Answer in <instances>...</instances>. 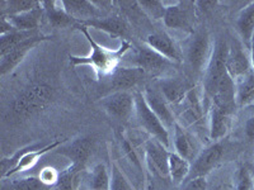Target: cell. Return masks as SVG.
<instances>
[{"instance_id":"cell-1","label":"cell","mask_w":254,"mask_h":190,"mask_svg":"<svg viewBox=\"0 0 254 190\" xmlns=\"http://www.w3.org/2000/svg\"><path fill=\"white\" fill-rule=\"evenodd\" d=\"M79 29L84 33L85 38L89 42L90 47H92L93 52L92 55L88 57H75L71 56L70 61L74 66H79V65H89L94 69V71L98 74L99 76H107L112 75L113 72L117 70V67L121 66V62L124 60L125 55L130 51L131 45L128 41H124L122 46L116 51H111V49L104 48L101 45H98L92 38L90 33L88 32L87 27L79 24Z\"/></svg>"},{"instance_id":"cell-2","label":"cell","mask_w":254,"mask_h":190,"mask_svg":"<svg viewBox=\"0 0 254 190\" xmlns=\"http://www.w3.org/2000/svg\"><path fill=\"white\" fill-rule=\"evenodd\" d=\"M54 98V90L46 84H37L24 90L13 101L12 115L18 119L28 118L41 110L46 109Z\"/></svg>"},{"instance_id":"cell-3","label":"cell","mask_w":254,"mask_h":190,"mask_svg":"<svg viewBox=\"0 0 254 190\" xmlns=\"http://www.w3.org/2000/svg\"><path fill=\"white\" fill-rule=\"evenodd\" d=\"M229 44L225 40H217L214 44L212 56L206 69L205 78H203V101L205 105L208 107L212 99L215 90L219 85L220 80L226 75V58H228Z\"/></svg>"},{"instance_id":"cell-4","label":"cell","mask_w":254,"mask_h":190,"mask_svg":"<svg viewBox=\"0 0 254 190\" xmlns=\"http://www.w3.org/2000/svg\"><path fill=\"white\" fill-rule=\"evenodd\" d=\"M135 114L145 132L172 151V133L150 109L145 100L144 94L140 92L135 93Z\"/></svg>"},{"instance_id":"cell-5","label":"cell","mask_w":254,"mask_h":190,"mask_svg":"<svg viewBox=\"0 0 254 190\" xmlns=\"http://www.w3.org/2000/svg\"><path fill=\"white\" fill-rule=\"evenodd\" d=\"M61 143H64V141H56L49 144H42V146L41 144L32 146L31 148H24V150L19 151L13 157L3 158L1 160V175H3V179L32 169L45 153L49 152L52 148H56Z\"/></svg>"},{"instance_id":"cell-6","label":"cell","mask_w":254,"mask_h":190,"mask_svg":"<svg viewBox=\"0 0 254 190\" xmlns=\"http://www.w3.org/2000/svg\"><path fill=\"white\" fill-rule=\"evenodd\" d=\"M214 45L211 42L210 36L206 31H199L194 33L193 38L187 46L186 51V60H187L190 69L193 74H202L205 75L208 62L212 56Z\"/></svg>"},{"instance_id":"cell-7","label":"cell","mask_w":254,"mask_h":190,"mask_svg":"<svg viewBox=\"0 0 254 190\" xmlns=\"http://www.w3.org/2000/svg\"><path fill=\"white\" fill-rule=\"evenodd\" d=\"M226 71L231 79L237 81L243 80L253 71L249 49L242 44V41L235 38L229 44L228 58H226Z\"/></svg>"},{"instance_id":"cell-8","label":"cell","mask_w":254,"mask_h":190,"mask_svg":"<svg viewBox=\"0 0 254 190\" xmlns=\"http://www.w3.org/2000/svg\"><path fill=\"white\" fill-rule=\"evenodd\" d=\"M169 155L171 150L153 137L145 142L144 156L147 167L163 180H169Z\"/></svg>"},{"instance_id":"cell-9","label":"cell","mask_w":254,"mask_h":190,"mask_svg":"<svg viewBox=\"0 0 254 190\" xmlns=\"http://www.w3.org/2000/svg\"><path fill=\"white\" fill-rule=\"evenodd\" d=\"M222 156H224V144L221 142H214L206 147L190 164V171L187 180L194 178H206V175L214 170L217 164L221 161Z\"/></svg>"},{"instance_id":"cell-10","label":"cell","mask_w":254,"mask_h":190,"mask_svg":"<svg viewBox=\"0 0 254 190\" xmlns=\"http://www.w3.org/2000/svg\"><path fill=\"white\" fill-rule=\"evenodd\" d=\"M106 112L119 121H128L135 113V94L131 92H113L102 99Z\"/></svg>"},{"instance_id":"cell-11","label":"cell","mask_w":254,"mask_h":190,"mask_svg":"<svg viewBox=\"0 0 254 190\" xmlns=\"http://www.w3.org/2000/svg\"><path fill=\"white\" fill-rule=\"evenodd\" d=\"M172 65H173V62L163 57L160 53L154 51L147 45L139 47L132 55V60L130 62L125 63V66L137 67V69H141L146 74L147 72L164 71L165 69H169Z\"/></svg>"},{"instance_id":"cell-12","label":"cell","mask_w":254,"mask_h":190,"mask_svg":"<svg viewBox=\"0 0 254 190\" xmlns=\"http://www.w3.org/2000/svg\"><path fill=\"white\" fill-rule=\"evenodd\" d=\"M142 94H144L147 105L155 113L156 117L162 121L165 128L172 133V131H173L174 126L177 123V119L174 117L172 105L165 100L162 92L159 90V88H146L142 92Z\"/></svg>"},{"instance_id":"cell-13","label":"cell","mask_w":254,"mask_h":190,"mask_svg":"<svg viewBox=\"0 0 254 190\" xmlns=\"http://www.w3.org/2000/svg\"><path fill=\"white\" fill-rule=\"evenodd\" d=\"M193 3L190 1H177L172 5L167 6L164 14V24L168 28L190 31L194 17Z\"/></svg>"},{"instance_id":"cell-14","label":"cell","mask_w":254,"mask_h":190,"mask_svg":"<svg viewBox=\"0 0 254 190\" xmlns=\"http://www.w3.org/2000/svg\"><path fill=\"white\" fill-rule=\"evenodd\" d=\"M210 107H216L219 109L234 114L237 109V83L226 72V75L220 80L215 90Z\"/></svg>"},{"instance_id":"cell-15","label":"cell","mask_w":254,"mask_h":190,"mask_svg":"<svg viewBox=\"0 0 254 190\" xmlns=\"http://www.w3.org/2000/svg\"><path fill=\"white\" fill-rule=\"evenodd\" d=\"M172 150L173 152L178 153L183 158L188 160L192 164L194 158L198 156L201 151L198 150L197 142L194 137L183 128V126L179 122H177L172 131Z\"/></svg>"},{"instance_id":"cell-16","label":"cell","mask_w":254,"mask_h":190,"mask_svg":"<svg viewBox=\"0 0 254 190\" xmlns=\"http://www.w3.org/2000/svg\"><path fill=\"white\" fill-rule=\"evenodd\" d=\"M45 40H47L45 36L36 35L33 36V37L28 38V40L23 41L22 44L17 45V46H15L12 51H9L6 55L1 56V57H0V74H1V75H5V74L12 71V70H14L15 67L24 60V57L28 55V52L35 48V46L38 42H42V41Z\"/></svg>"},{"instance_id":"cell-17","label":"cell","mask_w":254,"mask_h":190,"mask_svg":"<svg viewBox=\"0 0 254 190\" xmlns=\"http://www.w3.org/2000/svg\"><path fill=\"white\" fill-rule=\"evenodd\" d=\"M93 148H94V140L92 137H81V139L72 141L67 146L58 148L56 153L65 156L66 158H69L72 165H76V166L84 169L92 155Z\"/></svg>"},{"instance_id":"cell-18","label":"cell","mask_w":254,"mask_h":190,"mask_svg":"<svg viewBox=\"0 0 254 190\" xmlns=\"http://www.w3.org/2000/svg\"><path fill=\"white\" fill-rule=\"evenodd\" d=\"M146 45L173 63L183 61V52L165 32H155L146 37Z\"/></svg>"},{"instance_id":"cell-19","label":"cell","mask_w":254,"mask_h":190,"mask_svg":"<svg viewBox=\"0 0 254 190\" xmlns=\"http://www.w3.org/2000/svg\"><path fill=\"white\" fill-rule=\"evenodd\" d=\"M145 75L146 72L141 69L122 65L111 75V88L113 92H130L139 85Z\"/></svg>"},{"instance_id":"cell-20","label":"cell","mask_w":254,"mask_h":190,"mask_svg":"<svg viewBox=\"0 0 254 190\" xmlns=\"http://www.w3.org/2000/svg\"><path fill=\"white\" fill-rule=\"evenodd\" d=\"M81 26L84 27H93L99 31L107 32L108 35L116 36V37H122L126 41V37L130 33V27L127 20L121 15H111L107 18H97V19L87 20V22H81Z\"/></svg>"},{"instance_id":"cell-21","label":"cell","mask_w":254,"mask_h":190,"mask_svg":"<svg viewBox=\"0 0 254 190\" xmlns=\"http://www.w3.org/2000/svg\"><path fill=\"white\" fill-rule=\"evenodd\" d=\"M61 5L65 9V12L70 17L74 18L78 23L101 18L99 9L98 6H95L94 1H88V0H64V1H61Z\"/></svg>"},{"instance_id":"cell-22","label":"cell","mask_w":254,"mask_h":190,"mask_svg":"<svg viewBox=\"0 0 254 190\" xmlns=\"http://www.w3.org/2000/svg\"><path fill=\"white\" fill-rule=\"evenodd\" d=\"M159 90L162 92L165 100L171 104L172 108L179 107L187 96L188 87L183 80L178 78H168L159 81Z\"/></svg>"},{"instance_id":"cell-23","label":"cell","mask_w":254,"mask_h":190,"mask_svg":"<svg viewBox=\"0 0 254 190\" xmlns=\"http://www.w3.org/2000/svg\"><path fill=\"white\" fill-rule=\"evenodd\" d=\"M231 113L210 107V118H208V137L212 141L220 142L230 130Z\"/></svg>"},{"instance_id":"cell-24","label":"cell","mask_w":254,"mask_h":190,"mask_svg":"<svg viewBox=\"0 0 254 190\" xmlns=\"http://www.w3.org/2000/svg\"><path fill=\"white\" fill-rule=\"evenodd\" d=\"M42 17H44V6H42V1H41V5L38 8L17 15H9V17H6V19L14 27L15 31L33 32L38 29L41 22H42Z\"/></svg>"},{"instance_id":"cell-25","label":"cell","mask_w":254,"mask_h":190,"mask_svg":"<svg viewBox=\"0 0 254 190\" xmlns=\"http://www.w3.org/2000/svg\"><path fill=\"white\" fill-rule=\"evenodd\" d=\"M237 29L239 33V40L251 52L254 36V1L249 3V5H247L238 15Z\"/></svg>"},{"instance_id":"cell-26","label":"cell","mask_w":254,"mask_h":190,"mask_svg":"<svg viewBox=\"0 0 254 190\" xmlns=\"http://www.w3.org/2000/svg\"><path fill=\"white\" fill-rule=\"evenodd\" d=\"M61 3V1H60ZM58 5V1H42V6L46 13V17L49 18V22L52 27L55 28H67V27L74 26L78 23L72 17H70L65 9Z\"/></svg>"},{"instance_id":"cell-27","label":"cell","mask_w":254,"mask_h":190,"mask_svg":"<svg viewBox=\"0 0 254 190\" xmlns=\"http://www.w3.org/2000/svg\"><path fill=\"white\" fill-rule=\"evenodd\" d=\"M190 171V162L178 153L171 151L169 155V180L173 185L186 183Z\"/></svg>"},{"instance_id":"cell-28","label":"cell","mask_w":254,"mask_h":190,"mask_svg":"<svg viewBox=\"0 0 254 190\" xmlns=\"http://www.w3.org/2000/svg\"><path fill=\"white\" fill-rule=\"evenodd\" d=\"M83 167L70 165L66 170L60 173L58 184L54 188L58 190H79L83 182Z\"/></svg>"},{"instance_id":"cell-29","label":"cell","mask_w":254,"mask_h":190,"mask_svg":"<svg viewBox=\"0 0 254 190\" xmlns=\"http://www.w3.org/2000/svg\"><path fill=\"white\" fill-rule=\"evenodd\" d=\"M254 103V70L237 84V107L244 108Z\"/></svg>"},{"instance_id":"cell-30","label":"cell","mask_w":254,"mask_h":190,"mask_svg":"<svg viewBox=\"0 0 254 190\" xmlns=\"http://www.w3.org/2000/svg\"><path fill=\"white\" fill-rule=\"evenodd\" d=\"M52 188L47 187L41 182L38 176H28L5 182L1 184V190H51Z\"/></svg>"},{"instance_id":"cell-31","label":"cell","mask_w":254,"mask_h":190,"mask_svg":"<svg viewBox=\"0 0 254 190\" xmlns=\"http://www.w3.org/2000/svg\"><path fill=\"white\" fill-rule=\"evenodd\" d=\"M38 35L37 31L33 32H20V31H13L8 35L0 36V57L6 55L9 51H12L17 45L22 44L23 41L28 40V38L33 37V36Z\"/></svg>"},{"instance_id":"cell-32","label":"cell","mask_w":254,"mask_h":190,"mask_svg":"<svg viewBox=\"0 0 254 190\" xmlns=\"http://www.w3.org/2000/svg\"><path fill=\"white\" fill-rule=\"evenodd\" d=\"M41 5V1L37 0H10V1H3L1 3V15H17L20 13H26L36 9Z\"/></svg>"},{"instance_id":"cell-33","label":"cell","mask_w":254,"mask_h":190,"mask_svg":"<svg viewBox=\"0 0 254 190\" xmlns=\"http://www.w3.org/2000/svg\"><path fill=\"white\" fill-rule=\"evenodd\" d=\"M90 190H110L111 173L103 164H99L93 169L90 176Z\"/></svg>"},{"instance_id":"cell-34","label":"cell","mask_w":254,"mask_h":190,"mask_svg":"<svg viewBox=\"0 0 254 190\" xmlns=\"http://www.w3.org/2000/svg\"><path fill=\"white\" fill-rule=\"evenodd\" d=\"M137 3H139L141 12H144L149 18L154 20L164 19L167 6L163 1H159V0H142V1H137Z\"/></svg>"},{"instance_id":"cell-35","label":"cell","mask_w":254,"mask_h":190,"mask_svg":"<svg viewBox=\"0 0 254 190\" xmlns=\"http://www.w3.org/2000/svg\"><path fill=\"white\" fill-rule=\"evenodd\" d=\"M110 190H133L131 183L127 180L125 174L120 170L117 165H113L111 171V189Z\"/></svg>"},{"instance_id":"cell-36","label":"cell","mask_w":254,"mask_h":190,"mask_svg":"<svg viewBox=\"0 0 254 190\" xmlns=\"http://www.w3.org/2000/svg\"><path fill=\"white\" fill-rule=\"evenodd\" d=\"M235 190H254V176L247 166H243L238 173L237 189Z\"/></svg>"},{"instance_id":"cell-37","label":"cell","mask_w":254,"mask_h":190,"mask_svg":"<svg viewBox=\"0 0 254 190\" xmlns=\"http://www.w3.org/2000/svg\"><path fill=\"white\" fill-rule=\"evenodd\" d=\"M38 178L45 185L50 188H54L59 182V178H60V173L58 170H55L54 167H45L38 174Z\"/></svg>"},{"instance_id":"cell-38","label":"cell","mask_w":254,"mask_h":190,"mask_svg":"<svg viewBox=\"0 0 254 190\" xmlns=\"http://www.w3.org/2000/svg\"><path fill=\"white\" fill-rule=\"evenodd\" d=\"M181 190H208V184L206 178H194L187 180Z\"/></svg>"},{"instance_id":"cell-39","label":"cell","mask_w":254,"mask_h":190,"mask_svg":"<svg viewBox=\"0 0 254 190\" xmlns=\"http://www.w3.org/2000/svg\"><path fill=\"white\" fill-rule=\"evenodd\" d=\"M244 133L248 141L254 142V115H252L251 118L247 121L246 127H244Z\"/></svg>"},{"instance_id":"cell-40","label":"cell","mask_w":254,"mask_h":190,"mask_svg":"<svg viewBox=\"0 0 254 190\" xmlns=\"http://www.w3.org/2000/svg\"><path fill=\"white\" fill-rule=\"evenodd\" d=\"M215 190H225V189H222V188H216Z\"/></svg>"}]
</instances>
